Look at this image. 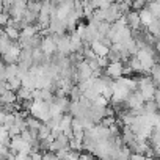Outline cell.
Here are the masks:
<instances>
[{
  "label": "cell",
  "instance_id": "6da1fadb",
  "mask_svg": "<svg viewBox=\"0 0 160 160\" xmlns=\"http://www.w3.org/2000/svg\"><path fill=\"white\" fill-rule=\"evenodd\" d=\"M107 75L113 77V78H121V75L124 74V68L121 61H115V63H108V66L105 68Z\"/></svg>",
  "mask_w": 160,
  "mask_h": 160
},
{
  "label": "cell",
  "instance_id": "7a4b0ae2",
  "mask_svg": "<svg viewBox=\"0 0 160 160\" xmlns=\"http://www.w3.org/2000/svg\"><path fill=\"white\" fill-rule=\"evenodd\" d=\"M126 21H127V25L130 28H138L141 25V21H140V13L138 11H129L126 14Z\"/></svg>",
  "mask_w": 160,
  "mask_h": 160
},
{
  "label": "cell",
  "instance_id": "3957f363",
  "mask_svg": "<svg viewBox=\"0 0 160 160\" xmlns=\"http://www.w3.org/2000/svg\"><path fill=\"white\" fill-rule=\"evenodd\" d=\"M16 101H18L16 93H14V91H10V90H8L5 94L0 96V105H14Z\"/></svg>",
  "mask_w": 160,
  "mask_h": 160
},
{
  "label": "cell",
  "instance_id": "277c9868",
  "mask_svg": "<svg viewBox=\"0 0 160 160\" xmlns=\"http://www.w3.org/2000/svg\"><path fill=\"white\" fill-rule=\"evenodd\" d=\"M14 77H19V66H18V63L7 64V68H5V78H7V82L11 80V78H14Z\"/></svg>",
  "mask_w": 160,
  "mask_h": 160
},
{
  "label": "cell",
  "instance_id": "5b68a950",
  "mask_svg": "<svg viewBox=\"0 0 160 160\" xmlns=\"http://www.w3.org/2000/svg\"><path fill=\"white\" fill-rule=\"evenodd\" d=\"M138 13H140V21H141V24H143V25H149L151 21H152L151 13H149L148 10H141V11H138Z\"/></svg>",
  "mask_w": 160,
  "mask_h": 160
},
{
  "label": "cell",
  "instance_id": "8992f818",
  "mask_svg": "<svg viewBox=\"0 0 160 160\" xmlns=\"http://www.w3.org/2000/svg\"><path fill=\"white\" fill-rule=\"evenodd\" d=\"M154 102L157 107H160V90H155V94H154Z\"/></svg>",
  "mask_w": 160,
  "mask_h": 160
},
{
  "label": "cell",
  "instance_id": "52a82bcc",
  "mask_svg": "<svg viewBox=\"0 0 160 160\" xmlns=\"http://www.w3.org/2000/svg\"><path fill=\"white\" fill-rule=\"evenodd\" d=\"M130 7H132V8H135V10H138V8H143V10H144L146 3H144V2H137V3H132Z\"/></svg>",
  "mask_w": 160,
  "mask_h": 160
},
{
  "label": "cell",
  "instance_id": "ba28073f",
  "mask_svg": "<svg viewBox=\"0 0 160 160\" xmlns=\"http://www.w3.org/2000/svg\"><path fill=\"white\" fill-rule=\"evenodd\" d=\"M0 13H3V3L0 2Z\"/></svg>",
  "mask_w": 160,
  "mask_h": 160
}]
</instances>
